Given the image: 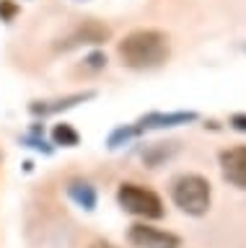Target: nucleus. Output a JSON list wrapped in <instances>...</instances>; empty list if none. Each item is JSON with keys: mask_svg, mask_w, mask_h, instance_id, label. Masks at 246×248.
I'll return each mask as SVG.
<instances>
[{"mask_svg": "<svg viewBox=\"0 0 246 248\" xmlns=\"http://www.w3.org/2000/svg\"><path fill=\"white\" fill-rule=\"evenodd\" d=\"M117 52L130 70H153L171 57V39L158 29H137L122 39Z\"/></svg>", "mask_w": 246, "mask_h": 248, "instance_id": "nucleus-1", "label": "nucleus"}, {"mask_svg": "<svg viewBox=\"0 0 246 248\" xmlns=\"http://www.w3.org/2000/svg\"><path fill=\"white\" fill-rule=\"evenodd\" d=\"M171 199L174 204L192 217H202L210 209L213 202V189L210 181L199 173H181L171 184Z\"/></svg>", "mask_w": 246, "mask_h": 248, "instance_id": "nucleus-2", "label": "nucleus"}, {"mask_svg": "<svg viewBox=\"0 0 246 248\" xmlns=\"http://www.w3.org/2000/svg\"><path fill=\"white\" fill-rule=\"evenodd\" d=\"M117 202L125 212L143 217V220H158L164 217V202L153 189L140 184H122L117 191Z\"/></svg>", "mask_w": 246, "mask_h": 248, "instance_id": "nucleus-3", "label": "nucleus"}, {"mask_svg": "<svg viewBox=\"0 0 246 248\" xmlns=\"http://www.w3.org/2000/svg\"><path fill=\"white\" fill-rule=\"evenodd\" d=\"M127 240L135 248H179L181 246L179 235L161 230V228H153L148 222H135L127 232Z\"/></svg>", "mask_w": 246, "mask_h": 248, "instance_id": "nucleus-4", "label": "nucleus"}, {"mask_svg": "<svg viewBox=\"0 0 246 248\" xmlns=\"http://www.w3.org/2000/svg\"><path fill=\"white\" fill-rule=\"evenodd\" d=\"M220 173L230 186L246 189V145H236L220 153Z\"/></svg>", "mask_w": 246, "mask_h": 248, "instance_id": "nucleus-5", "label": "nucleus"}, {"mask_svg": "<svg viewBox=\"0 0 246 248\" xmlns=\"http://www.w3.org/2000/svg\"><path fill=\"white\" fill-rule=\"evenodd\" d=\"M104 39H109V29H106L104 23L86 21V23H78L65 39H60L57 46L73 49V46H81V44H98V42H104Z\"/></svg>", "mask_w": 246, "mask_h": 248, "instance_id": "nucleus-6", "label": "nucleus"}, {"mask_svg": "<svg viewBox=\"0 0 246 248\" xmlns=\"http://www.w3.org/2000/svg\"><path fill=\"white\" fill-rule=\"evenodd\" d=\"M197 114L195 111H171V114H148L140 122L137 129H153V127H176V124H187L195 122Z\"/></svg>", "mask_w": 246, "mask_h": 248, "instance_id": "nucleus-7", "label": "nucleus"}, {"mask_svg": "<svg viewBox=\"0 0 246 248\" xmlns=\"http://www.w3.org/2000/svg\"><path fill=\"white\" fill-rule=\"evenodd\" d=\"M67 194H70V199L83 209H94L96 207V189L86 181H70L67 184Z\"/></svg>", "mask_w": 246, "mask_h": 248, "instance_id": "nucleus-8", "label": "nucleus"}, {"mask_svg": "<svg viewBox=\"0 0 246 248\" xmlns=\"http://www.w3.org/2000/svg\"><path fill=\"white\" fill-rule=\"evenodd\" d=\"M91 96H94V93H75V96L60 98V101H44V104H34V106H32V111H34V114H42V116L57 114L60 108H70V106L78 104V101H86V98H91Z\"/></svg>", "mask_w": 246, "mask_h": 248, "instance_id": "nucleus-9", "label": "nucleus"}, {"mask_svg": "<svg viewBox=\"0 0 246 248\" xmlns=\"http://www.w3.org/2000/svg\"><path fill=\"white\" fill-rule=\"evenodd\" d=\"M52 137H55L57 145H67V147L78 145V132H75L70 124H57L55 132H52Z\"/></svg>", "mask_w": 246, "mask_h": 248, "instance_id": "nucleus-10", "label": "nucleus"}, {"mask_svg": "<svg viewBox=\"0 0 246 248\" xmlns=\"http://www.w3.org/2000/svg\"><path fill=\"white\" fill-rule=\"evenodd\" d=\"M230 127L238 132H246V114H233L230 116Z\"/></svg>", "mask_w": 246, "mask_h": 248, "instance_id": "nucleus-11", "label": "nucleus"}, {"mask_svg": "<svg viewBox=\"0 0 246 248\" xmlns=\"http://www.w3.org/2000/svg\"><path fill=\"white\" fill-rule=\"evenodd\" d=\"M88 65H91V67H104V65H106V57H104V54H91V57H88Z\"/></svg>", "mask_w": 246, "mask_h": 248, "instance_id": "nucleus-12", "label": "nucleus"}, {"mask_svg": "<svg viewBox=\"0 0 246 248\" xmlns=\"http://www.w3.org/2000/svg\"><path fill=\"white\" fill-rule=\"evenodd\" d=\"M91 248H114V246H109V243H94Z\"/></svg>", "mask_w": 246, "mask_h": 248, "instance_id": "nucleus-13", "label": "nucleus"}, {"mask_svg": "<svg viewBox=\"0 0 246 248\" xmlns=\"http://www.w3.org/2000/svg\"><path fill=\"white\" fill-rule=\"evenodd\" d=\"M75 3H88V0H75Z\"/></svg>", "mask_w": 246, "mask_h": 248, "instance_id": "nucleus-14", "label": "nucleus"}]
</instances>
